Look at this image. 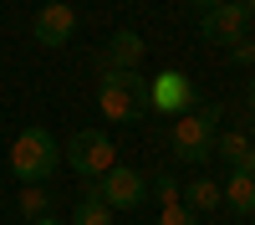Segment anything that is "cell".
<instances>
[{"instance_id": "cell-1", "label": "cell", "mask_w": 255, "mask_h": 225, "mask_svg": "<svg viewBox=\"0 0 255 225\" xmlns=\"http://www.w3.org/2000/svg\"><path fill=\"white\" fill-rule=\"evenodd\" d=\"M97 108L108 123H138L153 113V87H148L143 72H102Z\"/></svg>"}, {"instance_id": "cell-2", "label": "cell", "mask_w": 255, "mask_h": 225, "mask_svg": "<svg viewBox=\"0 0 255 225\" xmlns=\"http://www.w3.org/2000/svg\"><path fill=\"white\" fill-rule=\"evenodd\" d=\"M215 138H220V102H199L194 113H184L168 133V149H174L179 164H204L215 154Z\"/></svg>"}, {"instance_id": "cell-3", "label": "cell", "mask_w": 255, "mask_h": 225, "mask_svg": "<svg viewBox=\"0 0 255 225\" xmlns=\"http://www.w3.org/2000/svg\"><path fill=\"white\" fill-rule=\"evenodd\" d=\"M56 164H61V143H56L46 128H26V133L10 143V174H15V179H26V184L51 179V174H56Z\"/></svg>"}, {"instance_id": "cell-4", "label": "cell", "mask_w": 255, "mask_h": 225, "mask_svg": "<svg viewBox=\"0 0 255 225\" xmlns=\"http://www.w3.org/2000/svg\"><path fill=\"white\" fill-rule=\"evenodd\" d=\"M92 195L108 205V210H143L148 205V174L128 169V164H113L102 179H92Z\"/></svg>"}, {"instance_id": "cell-5", "label": "cell", "mask_w": 255, "mask_h": 225, "mask_svg": "<svg viewBox=\"0 0 255 225\" xmlns=\"http://www.w3.org/2000/svg\"><path fill=\"white\" fill-rule=\"evenodd\" d=\"M67 159H72V169H77L82 179H102V174L118 164V149H113V138L102 133V128H82V133H72Z\"/></svg>"}, {"instance_id": "cell-6", "label": "cell", "mask_w": 255, "mask_h": 225, "mask_svg": "<svg viewBox=\"0 0 255 225\" xmlns=\"http://www.w3.org/2000/svg\"><path fill=\"white\" fill-rule=\"evenodd\" d=\"M153 113H168V118H184V113H194L199 108V87H194V77L189 72H179V67H168V72H158L153 82Z\"/></svg>"}, {"instance_id": "cell-7", "label": "cell", "mask_w": 255, "mask_h": 225, "mask_svg": "<svg viewBox=\"0 0 255 225\" xmlns=\"http://www.w3.org/2000/svg\"><path fill=\"white\" fill-rule=\"evenodd\" d=\"M245 31H250V15L235 5V0H220V5H209L199 15V36L215 41V46H240Z\"/></svg>"}, {"instance_id": "cell-8", "label": "cell", "mask_w": 255, "mask_h": 225, "mask_svg": "<svg viewBox=\"0 0 255 225\" xmlns=\"http://www.w3.org/2000/svg\"><path fill=\"white\" fill-rule=\"evenodd\" d=\"M31 36H36V46H67V41L77 36V10L72 5H61V0H56V5H41L36 10V20H31Z\"/></svg>"}, {"instance_id": "cell-9", "label": "cell", "mask_w": 255, "mask_h": 225, "mask_svg": "<svg viewBox=\"0 0 255 225\" xmlns=\"http://www.w3.org/2000/svg\"><path fill=\"white\" fill-rule=\"evenodd\" d=\"M143 36L138 31H113V41L97 51V72H138Z\"/></svg>"}, {"instance_id": "cell-10", "label": "cell", "mask_w": 255, "mask_h": 225, "mask_svg": "<svg viewBox=\"0 0 255 225\" xmlns=\"http://www.w3.org/2000/svg\"><path fill=\"white\" fill-rule=\"evenodd\" d=\"M220 205H230L235 215H255V174L250 169H230V179L220 184Z\"/></svg>"}, {"instance_id": "cell-11", "label": "cell", "mask_w": 255, "mask_h": 225, "mask_svg": "<svg viewBox=\"0 0 255 225\" xmlns=\"http://www.w3.org/2000/svg\"><path fill=\"white\" fill-rule=\"evenodd\" d=\"M179 205H184V210H194V215L220 210V184H215V179H189L184 190H179Z\"/></svg>"}, {"instance_id": "cell-12", "label": "cell", "mask_w": 255, "mask_h": 225, "mask_svg": "<svg viewBox=\"0 0 255 225\" xmlns=\"http://www.w3.org/2000/svg\"><path fill=\"white\" fill-rule=\"evenodd\" d=\"M215 154L230 164V169H245V154H250V133H220V138H215Z\"/></svg>"}, {"instance_id": "cell-13", "label": "cell", "mask_w": 255, "mask_h": 225, "mask_svg": "<svg viewBox=\"0 0 255 225\" xmlns=\"http://www.w3.org/2000/svg\"><path fill=\"white\" fill-rule=\"evenodd\" d=\"M72 225H113V210H108V205H102V200L87 190V195L77 200V210H72Z\"/></svg>"}, {"instance_id": "cell-14", "label": "cell", "mask_w": 255, "mask_h": 225, "mask_svg": "<svg viewBox=\"0 0 255 225\" xmlns=\"http://www.w3.org/2000/svg\"><path fill=\"white\" fill-rule=\"evenodd\" d=\"M20 215H31V220H46V215H51V195L41 190V184H26V190H20Z\"/></svg>"}, {"instance_id": "cell-15", "label": "cell", "mask_w": 255, "mask_h": 225, "mask_svg": "<svg viewBox=\"0 0 255 225\" xmlns=\"http://www.w3.org/2000/svg\"><path fill=\"white\" fill-rule=\"evenodd\" d=\"M148 190H153L158 205H179V190H184V184H179L174 174H153V179H148Z\"/></svg>"}, {"instance_id": "cell-16", "label": "cell", "mask_w": 255, "mask_h": 225, "mask_svg": "<svg viewBox=\"0 0 255 225\" xmlns=\"http://www.w3.org/2000/svg\"><path fill=\"white\" fill-rule=\"evenodd\" d=\"M158 225H199V215L184 210V205H163V210H158Z\"/></svg>"}, {"instance_id": "cell-17", "label": "cell", "mask_w": 255, "mask_h": 225, "mask_svg": "<svg viewBox=\"0 0 255 225\" xmlns=\"http://www.w3.org/2000/svg\"><path fill=\"white\" fill-rule=\"evenodd\" d=\"M230 61L235 67H255V36H245L240 46H230Z\"/></svg>"}, {"instance_id": "cell-18", "label": "cell", "mask_w": 255, "mask_h": 225, "mask_svg": "<svg viewBox=\"0 0 255 225\" xmlns=\"http://www.w3.org/2000/svg\"><path fill=\"white\" fill-rule=\"evenodd\" d=\"M245 169L255 174V133H250V154H245Z\"/></svg>"}, {"instance_id": "cell-19", "label": "cell", "mask_w": 255, "mask_h": 225, "mask_svg": "<svg viewBox=\"0 0 255 225\" xmlns=\"http://www.w3.org/2000/svg\"><path fill=\"white\" fill-rule=\"evenodd\" d=\"M189 5H194V10H199V15H204V10H209V5H220V0H189Z\"/></svg>"}, {"instance_id": "cell-20", "label": "cell", "mask_w": 255, "mask_h": 225, "mask_svg": "<svg viewBox=\"0 0 255 225\" xmlns=\"http://www.w3.org/2000/svg\"><path fill=\"white\" fill-rule=\"evenodd\" d=\"M235 5H240V10H245V15L255 20V0H235Z\"/></svg>"}, {"instance_id": "cell-21", "label": "cell", "mask_w": 255, "mask_h": 225, "mask_svg": "<svg viewBox=\"0 0 255 225\" xmlns=\"http://www.w3.org/2000/svg\"><path fill=\"white\" fill-rule=\"evenodd\" d=\"M245 102H250V113H255V77H250V87H245Z\"/></svg>"}, {"instance_id": "cell-22", "label": "cell", "mask_w": 255, "mask_h": 225, "mask_svg": "<svg viewBox=\"0 0 255 225\" xmlns=\"http://www.w3.org/2000/svg\"><path fill=\"white\" fill-rule=\"evenodd\" d=\"M31 225H67V220H51V215H46V220H31Z\"/></svg>"}]
</instances>
